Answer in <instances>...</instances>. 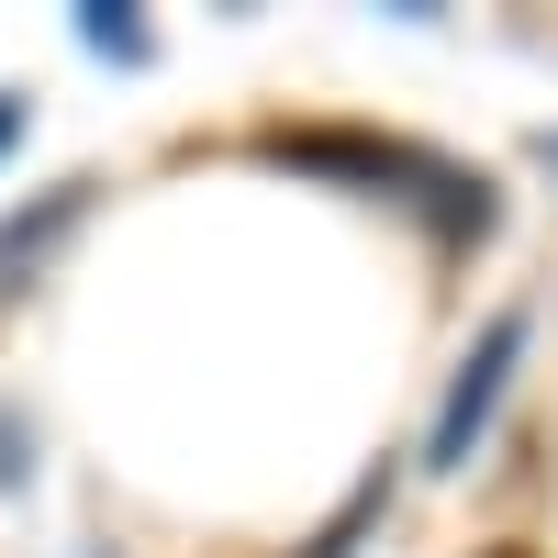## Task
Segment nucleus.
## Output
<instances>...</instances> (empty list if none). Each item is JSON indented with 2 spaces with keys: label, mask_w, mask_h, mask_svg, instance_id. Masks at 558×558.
I'll return each instance as SVG.
<instances>
[{
  "label": "nucleus",
  "mask_w": 558,
  "mask_h": 558,
  "mask_svg": "<svg viewBox=\"0 0 558 558\" xmlns=\"http://www.w3.org/2000/svg\"><path fill=\"white\" fill-rule=\"evenodd\" d=\"M514 347H525V313H502L492 336H481V357L458 368V391H447V413H436V470H458V458L481 447V425H492L502 380H514Z\"/></svg>",
  "instance_id": "obj_1"
},
{
  "label": "nucleus",
  "mask_w": 558,
  "mask_h": 558,
  "mask_svg": "<svg viewBox=\"0 0 558 558\" xmlns=\"http://www.w3.org/2000/svg\"><path fill=\"white\" fill-rule=\"evenodd\" d=\"M12 134H23V101H0V146H12Z\"/></svg>",
  "instance_id": "obj_2"
}]
</instances>
